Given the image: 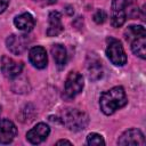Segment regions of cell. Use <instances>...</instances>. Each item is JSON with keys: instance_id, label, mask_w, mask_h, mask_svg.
Here are the masks:
<instances>
[{"instance_id": "9", "label": "cell", "mask_w": 146, "mask_h": 146, "mask_svg": "<svg viewBox=\"0 0 146 146\" xmlns=\"http://www.w3.org/2000/svg\"><path fill=\"white\" fill-rule=\"evenodd\" d=\"M23 70V64L14 60L10 57H2L1 59V71L7 78H15L21 74Z\"/></svg>"}, {"instance_id": "6", "label": "cell", "mask_w": 146, "mask_h": 146, "mask_svg": "<svg viewBox=\"0 0 146 146\" xmlns=\"http://www.w3.org/2000/svg\"><path fill=\"white\" fill-rule=\"evenodd\" d=\"M50 133V128L46 123H38L34 128L27 131L26 138L31 144H40L42 143Z\"/></svg>"}, {"instance_id": "10", "label": "cell", "mask_w": 146, "mask_h": 146, "mask_svg": "<svg viewBox=\"0 0 146 146\" xmlns=\"http://www.w3.org/2000/svg\"><path fill=\"white\" fill-rule=\"evenodd\" d=\"M29 58H30V62L32 63V65L36 68H44L47 66V63H48L47 52H46V49L40 46L33 47L30 50Z\"/></svg>"}, {"instance_id": "15", "label": "cell", "mask_w": 146, "mask_h": 146, "mask_svg": "<svg viewBox=\"0 0 146 146\" xmlns=\"http://www.w3.org/2000/svg\"><path fill=\"white\" fill-rule=\"evenodd\" d=\"M130 43H131V49L133 54L140 57L141 59H145L146 58V36L135 39Z\"/></svg>"}, {"instance_id": "22", "label": "cell", "mask_w": 146, "mask_h": 146, "mask_svg": "<svg viewBox=\"0 0 146 146\" xmlns=\"http://www.w3.org/2000/svg\"><path fill=\"white\" fill-rule=\"evenodd\" d=\"M34 1H38V0H34Z\"/></svg>"}, {"instance_id": "14", "label": "cell", "mask_w": 146, "mask_h": 146, "mask_svg": "<svg viewBox=\"0 0 146 146\" xmlns=\"http://www.w3.org/2000/svg\"><path fill=\"white\" fill-rule=\"evenodd\" d=\"M124 36H125V40L127 41L131 42L135 39L146 36V31H145V29L141 25H131V26H129L125 30Z\"/></svg>"}, {"instance_id": "13", "label": "cell", "mask_w": 146, "mask_h": 146, "mask_svg": "<svg viewBox=\"0 0 146 146\" xmlns=\"http://www.w3.org/2000/svg\"><path fill=\"white\" fill-rule=\"evenodd\" d=\"M51 55L57 64L58 67H63L65 64H66V58H67V55H66V49L64 46L62 44H54L51 47Z\"/></svg>"}, {"instance_id": "16", "label": "cell", "mask_w": 146, "mask_h": 146, "mask_svg": "<svg viewBox=\"0 0 146 146\" xmlns=\"http://www.w3.org/2000/svg\"><path fill=\"white\" fill-rule=\"evenodd\" d=\"M88 75H89V79L92 81H96L102 78L103 70H102V65L99 60L91 59V63L88 64Z\"/></svg>"}, {"instance_id": "20", "label": "cell", "mask_w": 146, "mask_h": 146, "mask_svg": "<svg viewBox=\"0 0 146 146\" xmlns=\"http://www.w3.org/2000/svg\"><path fill=\"white\" fill-rule=\"evenodd\" d=\"M72 145V143L71 141H68V140H65V139H62V140H58L57 143H56V145Z\"/></svg>"}, {"instance_id": "21", "label": "cell", "mask_w": 146, "mask_h": 146, "mask_svg": "<svg viewBox=\"0 0 146 146\" xmlns=\"http://www.w3.org/2000/svg\"><path fill=\"white\" fill-rule=\"evenodd\" d=\"M0 112H1V107H0Z\"/></svg>"}, {"instance_id": "18", "label": "cell", "mask_w": 146, "mask_h": 146, "mask_svg": "<svg viewBox=\"0 0 146 146\" xmlns=\"http://www.w3.org/2000/svg\"><path fill=\"white\" fill-rule=\"evenodd\" d=\"M106 18H107V15H106V13H105L104 10H102V9L97 10V11L95 13V15H94V21H95L97 24H103V23L106 21Z\"/></svg>"}, {"instance_id": "17", "label": "cell", "mask_w": 146, "mask_h": 146, "mask_svg": "<svg viewBox=\"0 0 146 146\" xmlns=\"http://www.w3.org/2000/svg\"><path fill=\"white\" fill-rule=\"evenodd\" d=\"M87 144L88 145H105V141L103 139V137L98 133H89L87 137Z\"/></svg>"}, {"instance_id": "3", "label": "cell", "mask_w": 146, "mask_h": 146, "mask_svg": "<svg viewBox=\"0 0 146 146\" xmlns=\"http://www.w3.org/2000/svg\"><path fill=\"white\" fill-rule=\"evenodd\" d=\"M106 55L108 59L116 66H123L127 63V55L124 52V49L121 42L116 39L113 38L107 39Z\"/></svg>"}, {"instance_id": "11", "label": "cell", "mask_w": 146, "mask_h": 146, "mask_svg": "<svg viewBox=\"0 0 146 146\" xmlns=\"http://www.w3.org/2000/svg\"><path fill=\"white\" fill-rule=\"evenodd\" d=\"M48 30L47 34L49 36H56L63 31V24H62V15L58 11H51L48 17Z\"/></svg>"}, {"instance_id": "19", "label": "cell", "mask_w": 146, "mask_h": 146, "mask_svg": "<svg viewBox=\"0 0 146 146\" xmlns=\"http://www.w3.org/2000/svg\"><path fill=\"white\" fill-rule=\"evenodd\" d=\"M9 5V0H0V14H2Z\"/></svg>"}, {"instance_id": "7", "label": "cell", "mask_w": 146, "mask_h": 146, "mask_svg": "<svg viewBox=\"0 0 146 146\" xmlns=\"http://www.w3.org/2000/svg\"><path fill=\"white\" fill-rule=\"evenodd\" d=\"M17 135L16 125L7 119L0 120V144H9Z\"/></svg>"}, {"instance_id": "2", "label": "cell", "mask_w": 146, "mask_h": 146, "mask_svg": "<svg viewBox=\"0 0 146 146\" xmlns=\"http://www.w3.org/2000/svg\"><path fill=\"white\" fill-rule=\"evenodd\" d=\"M62 121L70 130L80 131L87 127L89 119L84 112L79 111L76 108H68L64 112Z\"/></svg>"}, {"instance_id": "5", "label": "cell", "mask_w": 146, "mask_h": 146, "mask_svg": "<svg viewBox=\"0 0 146 146\" xmlns=\"http://www.w3.org/2000/svg\"><path fill=\"white\" fill-rule=\"evenodd\" d=\"M117 144L121 146H127V145H137V146L140 145V146H143L145 144V138H144V135L140 130L129 129L120 136Z\"/></svg>"}, {"instance_id": "8", "label": "cell", "mask_w": 146, "mask_h": 146, "mask_svg": "<svg viewBox=\"0 0 146 146\" xmlns=\"http://www.w3.org/2000/svg\"><path fill=\"white\" fill-rule=\"evenodd\" d=\"M6 43H7V48L13 54L21 55L27 48L29 39L26 38V35H16V34H13V35L8 36Z\"/></svg>"}, {"instance_id": "4", "label": "cell", "mask_w": 146, "mask_h": 146, "mask_svg": "<svg viewBox=\"0 0 146 146\" xmlns=\"http://www.w3.org/2000/svg\"><path fill=\"white\" fill-rule=\"evenodd\" d=\"M83 89V78L78 72H71L65 81L64 96L66 99H72Z\"/></svg>"}, {"instance_id": "12", "label": "cell", "mask_w": 146, "mask_h": 146, "mask_svg": "<svg viewBox=\"0 0 146 146\" xmlns=\"http://www.w3.org/2000/svg\"><path fill=\"white\" fill-rule=\"evenodd\" d=\"M14 24L18 30L24 31V32H30L34 27V18L31 14L24 13L15 17Z\"/></svg>"}, {"instance_id": "1", "label": "cell", "mask_w": 146, "mask_h": 146, "mask_svg": "<svg viewBox=\"0 0 146 146\" xmlns=\"http://www.w3.org/2000/svg\"><path fill=\"white\" fill-rule=\"evenodd\" d=\"M127 104V96L122 87H113L112 89L102 94L99 99V106L104 114L111 115L116 110L123 107Z\"/></svg>"}]
</instances>
